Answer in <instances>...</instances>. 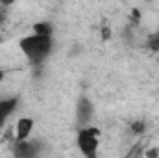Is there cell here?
Listing matches in <instances>:
<instances>
[{"mask_svg": "<svg viewBox=\"0 0 159 158\" xmlns=\"http://www.w3.org/2000/svg\"><path fill=\"white\" fill-rule=\"evenodd\" d=\"M0 4H2V0H0Z\"/></svg>", "mask_w": 159, "mask_h": 158, "instance_id": "14", "label": "cell"}, {"mask_svg": "<svg viewBox=\"0 0 159 158\" xmlns=\"http://www.w3.org/2000/svg\"><path fill=\"white\" fill-rule=\"evenodd\" d=\"M34 32L35 34H44V36H52V26L48 22H37V24H34Z\"/></svg>", "mask_w": 159, "mask_h": 158, "instance_id": "8", "label": "cell"}, {"mask_svg": "<svg viewBox=\"0 0 159 158\" xmlns=\"http://www.w3.org/2000/svg\"><path fill=\"white\" fill-rule=\"evenodd\" d=\"M4 77H6V75H4V71H2V69H0V82H2V80H4Z\"/></svg>", "mask_w": 159, "mask_h": 158, "instance_id": "12", "label": "cell"}, {"mask_svg": "<svg viewBox=\"0 0 159 158\" xmlns=\"http://www.w3.org/2000/svg\"><path fill=\"white\" fill-rule=\"evenodd\" d=\"M17 108V99H0V126Z\"/></svg>", "mask_w": 159, "mask_h": 158, "instance_id": "5", "label": "cell"}, {"mask_svg": "<svg viewBox=\"0 0 159 158\" xmlns=\"http://www.w3.org/2000/svg\"><path fill=\"white\" fill-rule=\"evenodd\" d=\"M102 36H104V39H107V37L111 36V30H109V28H104V30H102Z\"/></svg>", "mask_w": 159, "mask_h": 158, "instance_id": "10", "label": "cell"}, {"mask_svg": "<svg viewBox=\"0 0 159 158\" xmlns=\"http://www.w3.org/2000/svg\"><path fill=\"white\" fill-rule=\"evenodd\" d=\"M13 2H15V0H2V4H4V6H11Z\"/></svg>", "mask_w": 159, "mask_h": 158, "instance_id": "11", "label": "cell"}, {"mask_svg": "<svg viewBox=\"0 0 159 158\" xmlns=\"http://www.w3.org/2000/svg\"><path fill=\"white\" fill-rule=\"evenodd\" d=\"M93 114V104L89 102V99H80L78 102V119L80 121H89Z\"/></svg>", "mask_w": 159, "mask_h": 158, "instance_id": "6", "label": "cell"}, {"mask_svg": "<svg viewBox=\"0 0 159 158\" xmlns=\"http://www.w3.org/2000/svg\"><path fill=\"white\" fill-rule=\"evenodd\" d=\"M146 2H150V0H146Z\"/></svg>", "mask_w": 159, "mask_h": 158, "instance_id": "13", "label": "cell"}, {"mask_svg": "<svg viewBox=\"0 0 159 158\" xmlns=\"http://www.w3.org/2000/svg\"><path fill=\"white\" fill-rule=\"evenodd\" d=\"M20 50L32 63H41L52 50V36L44 34H32L20 39Z\"/></svg>", "mask_w": 159, "mask_h": 158, "instance_id": "1", "label": "cell"}, {"mask_svg": "<svg viewBox=\"0 0 159 158\" xmlns=\"http://www.w3.org/2000/svg\"><path fill=\"white\" fill-rule=\"evenodd\" d=\"M146 47L152 50V52H159V32H154L148 36L146 39Z\"/></svg>", "mask_w": 159, "mask_h": 158, "instance_id": "7", "label": "cell"}, {"mask_svg": "<svg viewBox=\"0 0 159 158\" xmlns=\"http://www.w3.org/2000/svg\"><path fill=\"white\" fill-rule=\"evenodd\" d=\"M131 130H133V134H141V132H144V123H143V121L133 123V125H131Z\"/></svg>", "mask_w": 159, "mask_h": 158, "instance_id": "9", "label": "cell"}, {"mask_svg": "<svg viewBox=\"0 0 159 158\" xmlns=\"http://www.w3.org/2000/svg\"><path fill=\"white\" fill-rule=\"evenodd\" d=\"M15 156L20 158H32L39 153V145L35 141H28V140H22V141H15V149H13Z\"/></svg>", "mask_w": 159, "mask_h": 158, "instance_id": "3", "label": "cell"}, {"mask_svg": "<svg viewBox=\"0 0 159 158\" xmlns=\"http://www.w3.org/2000/svg\"><path fill=\"white\" fill-rule=\"evenodd\" d=\"M78 147L85 156H94L98 149V132L94 128H83L78 134Z\"/></svg>", "mask_w": 159, "mask_h": 158, "instance_id": "2", "label": "cell"}, {"mask_svg": "<svg viewBox=\"0 0 159 158\" xmlns=\"http://www.w3.org/2000/svg\"><path fill=\"white\" fill-rule=\"evenodd\" d=\"M32 128H34V119L20 117L17 121V126H15V140L17 141L28 140V136L32 134Z\"/></svg>", "mask_w": 159, "mask_h": 158, "instance_id": "4", "label": "cell"}]
</instances>
